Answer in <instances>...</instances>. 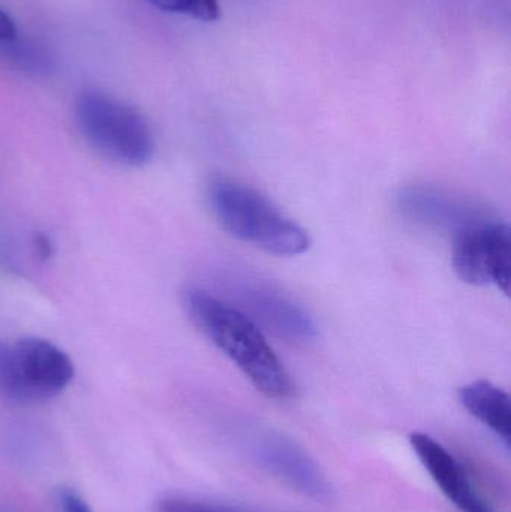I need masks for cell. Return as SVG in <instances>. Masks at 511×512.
Here are the masks:
<instances>
[{
	"label": "cell",
	"mask_w": 511,
	"mask_h": 512,
	"mask_svg": "<svg viewBox=\"0 0 511 512\" xmlns=\"http://www.w3.org/2000/svg\"><path fill=\"white\" fill-rule=\"evenodd\" d=\"M183 303L201 333L239 367L258 391L270 399L293 396L290 373L267 343L263 331L243 310L197 288L185 292Z\"/></svg>",
	"instance_id": "6da1fadb"
},
{
	"label": "cell",
	"mask_w": 511,
	"mask_h": 512,
	"mask_svg": "<svg viewBox=\"0 0 511 512\" xmlns=\"http://www.w3.org/2000/svg\"><path fill=\"white\" fill-rule=\"evenodd\" d=\"M207 198L228 234L267 254L302 255L311 246L308 233L296 221L248 186L218 177L210 182Z\"/></svg>",
	"instance_id": "7a4b0ae2"
},
{
	"label": "cell",
	"mask_w": 511,
	"mask_h": 512,
	"mask_svg": "<svg viewBox=\"0 0 511 512\" xmlns=\"http://www.w3.org/2000/svg\"><path fill=\"white\" fill-rule=\"evenodd\" d=\"M78 131L108 161L143 167L155 153V135L146 117L122 99L101 89H84L74 104Z\"/></svg>",
	"instance_id": "3957f363"
},
{
	"label": "cell",
	"mask_w": 511,
	"mask_h": 512,
	"mask_svg": "<svg viewBox=\"0 0 511 512\" xmlns=\"http://www.w3.org/2000/svg\"><path fill=\"white\" fill-rule=\"evenodd\" d=\"M75 369L56 343L33 336L0 340V396L29 405L53 399L68 388Z\"/></svg>",
	"instance_id": "277c9868"
},
{
	"label": "cell",
	"mask_w": 511,
	"mask_h": 512,
	"mask_svg": "<svg viewBox=\"0 0 511 512\" xmlns=\"http://www.w3.org/2000/svg\"><path fill=\"white\" fill-rule=\"evenodd\" d=\"M453 268L459 279L474 286L495 285L510 294L511 231L506 224L470 225L456 231Z\"/></svg>",
	"instance_id": "5b68a950"
},
{
	"label": "cell",
	"mask_w": 511,
	"mask_h": 512,
	"mask_svg": "<svg viewBox=\"0 0 511 512\" xmlns=\"http://www.w3.org/2000/svg\"><path fill=\"white\" fill-rule=\"evenodd\" d=\"M249 451L264 471L297 492L318 502L332 498V487L318 463L290 439L275 433L260 435Z\"/></svg>",
	"instance_id": "8992f818"
},
{
	"label": "cell",
	"mask_w": 511,
	"mask_h": 512,
	"mask_svg": "<svg viewBox=\"0 0 511 512\" xmlns=\"http://www.w3.org/2000/svg\"><path fill=\"white\" fill-rule=\"evenodd\" d=\"M410 444L438 489L459 511L500 512L477 490L464 465L437 439L414 432Z\"/></svg>",
	"instance_id": "52a82bcc"
},
{
	"label": "cell",
	"mask_w": 511,
	"mask_h": 512,
	"mask_svg": "<svg viewBox=\"0 0 511 512\" xmlns=\"http://www.w3.org/2000/svg\"><path fill=\"white\" fill-rule=\"evenodd\" d=\"M243 295L246 306L279 336L297 343H306L314 339V322L293 301L261 286H248V289H243Z\"/></svg>",
	"instance_id": "ba28073f"
},
{
	"label": "cell",
	"mask_w": 511,
	"mask_h": 512,
	"mask_svg": "<svg viewBox=\"0 0 511 512\" xmlns=\"http://www.w3.org/2000/svg\"><path fill=\"white\" fill-rule=\"evenodd\" d=\"M462 406L488 427L504 447L511 445V400L506 391L488 381L465 385L459 391Z\"/></svg>",
	"instance_id": "9c48e42d"
},
{
	"label": "cell",
	"mask_w": 511,
	"mask_h": 512,
	"mask_svg": "<svg viewBox=\"0 0 511 512\" xmlns=\"http://www.w3.org/2000/svg\"><path fill=\"white\" fill-rule=\"evenodd\" d=\"M402 207L411 215L420 219V222H429L437 225H458L461 228L480 224L474 222L473 210L462 209L453 201L446 200L443 195L431 194V192L416 191L402 197Z\"/></svg>",
	"instance_id": "30bf717a"
},
{
	"label": "cell",
	"mask_w": 511,
	"mask_h": 512,
	"mask_svg": "<svg viewBox=\"0 0 511 512\" xmlns=\"http://www.w3.org/2000/svg\"><path fill=\"white\" fill-rule=\"evenodd\" d=\"M159 11L185 15L194 20L212 23L221 17L219 0H144Z\"/></svg>",
	"instance_id": "8fae6325"
},
{
	"label": "cell",
	"mask_w": 511,
	"mask_h": 512,
	"mask_svg": "<svg viewBox=\"0 0 511 512\" xmlns=\"http://www.w3.org/2000/svg\"><path fill=\"white\" fill-rule=\"evenodd\" d=\"M158 512H257L233 505L194 501L186 498H165L158 502Z\"/></svg>",
	"instance_id": "7c38bea8"
},
{
	"label": "cell",
	"mask_w": 511,
	"mask_h": 512,
	"mask_svg": "<svg viewBox=\"0 0 511 512\" xmlns=\"http://www.w3.org/2000/svg\"><path fill=\"white\" fill-rule=\"evenodd\" d=\"M23 35L18 30L14 18L0 8V56L8 57L9 53L20 44Z\"/></svg>",
	"instance_id": "4fadbf2b"
},
{
	"label": "cell",
	"mask_w": 511,
	"mask_h": 512,
	"mask_svg": "<svg viewBox=\"0 0 511 512\" xmlns=\"http://www.w3.org/2000/svg\"><path fill=\"white\" fill-rule=\"evenodd\" d=\"M59 507L62 512H92L81 496L68 489L60 490Z\"/></svg>",
	"instance_id": "5bb4252c"
},
{
	"label": "cell",
	"mask_w": 511,
	"mask_h": 512,
	"mask_svg": "<svg viewBox=\"0 0 511 512\" xmlns=\"http://www.w3.org/2000/svg\"><path fill=\"white\" fill-rule=\"evenodd\" d=\"M33 246H35L36 254L41 256V258L48 259L53 255V245H51L50 239L44 236V234L36 236Z\"/></svg>",
	"instance_id": "9a60e30c"
},
{
	"label": "cell",
	"mask_w": 511,
	"mask_h": 512,
	"mask_svg": "<svg viewBox=\"0 0 511 512\" xmlns=\"http://www.w3.org/2000/svg\"><path fill=\"white\" fill-rule=\"evenodd\" d=\"M0 512H2V511H0Z\"/></svg>",
	"instance_id": "2e32d148"
}]
</instances>
